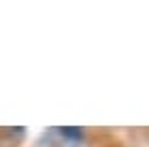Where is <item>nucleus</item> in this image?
Wrapping results in <instances>:
<instances>
[{"mask_svg": "<svg viewBox=\"0 0 149 147\" xmlns=\"http://www.w3.org/2000/svg\"><path fill=\"white\" fill-rule=\"evenodd\" d=\"M62 132H64V134H66V137H77V139L81 137V134H79V130H77V128H64Z\"/></svg>", "mask_w": 149, "mask_h": 147, "instance_id": "f257e3e1", "label": "nucleus"}]
</instances>
